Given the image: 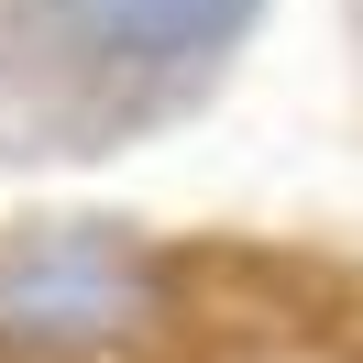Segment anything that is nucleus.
Wrapping results in <instances>:
<instances>
[{
  "label": "nucleus",
  "instance_id": "1",
  "mask_svg": "<svg viewBox=\"0 0 363 363\" xmlns=\"http://www.w3.org/2000/svg\"><path fill=\"white\" fill-rule=\"evenodd\" d=\"M143 308H155V264L111 220L0 242V352L67 363V352H99V341L143 330Z\"/></svg>",
  "mask_w": 363,
  "mask_h": 363
},
{
  "label": "nucleus",
  "instance_id": "2",
  "mask_svg": "<svg viewBox=\"0 0 363 363\" xmlns=\"http://www.w3.org/2000/svg\"><path fill=\"white\" fill-rule=\"evenodd\" d=\"M253 11H264V0H55V23H67L89 55H121V67H187V55H220Z\"/></svg>",
  "mask_w": 363,
  "mask_h": 363
}]
</instances>
